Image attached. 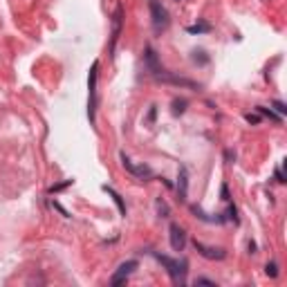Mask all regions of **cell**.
<instances>
[{"mask_svg": "<svg viewBox=\"0 0 287 287\" xmlns=\"http://www.w3.org/2000/svg\"><path fill=\"white\" fill-rule=\"evenodd\" d=\"M97 79H99V61L92 63L88 74V119L94 123L97 119Z\"/></svg>", "mask_w": 287, "mask_h": 287, "instance_id": "1", "label": "cell"}, {"mask_svg": "<svg viewBox=\"0 0 287 287\" xmlns=\"http://www.w3.org/2000/svg\"><path fill=\"white\" fill-rule=\"evenodd\" d=\"M153 256L160 261L162 265L166 267V272L171 274V278L175 283H184V276H186V263L184 261H175V258H169V256H162V253H153Z\"/></svg>", "mask_w": 287, "mask_h": 287, "instance_id": "2", "label": "cell"}, {"mask_svg": "<svg viewBox=\"0 0 287 287\" xmlns=\"http://www.w3.org/2000/svg\"><path fill=\"white\" fill-rule=\"evenodd\" d=\"M150 18H153L155 31H162L169 27V12H166L164 5L157 3V0H150Z\"/></svg>", "mask_w": 287, "mask_h": 287, "instance_id": "3", "label": "cell"}, {"mask_svg": "<svg viewBox=\"0 0 287 287\" xmlns=\"http://www.w3.org/2000/svg\"><path fill=\"white\" fill-rule=\"evenodd\" d=\"M139 267V263L137 261H126V263H121L117 267V272L112 274V278H110V285L112 287H117V285H123L128 280V276H131L135 269Z\"/></svg>", "mask_w": 287, "mask_h": 287, "instance_id": "4", "label": "cell"}, {"mask_svg": "<svg viewBox=\"0 0 287 287\" xmlns=\"http://www.w3.org/2000/svg\"><path fill=\"white\" fill-rule=\"evenodd\" d=\"M119 157H121V164H123V169H126L131 175L135 177H139V180H146V177H153V171H150V166H137V164H133L131 162V157H128L126 153H119Z\"/></svg>", "mask_w": 287, "mask_h": 287, "instance_id": "5", "label": "cell"}, {"mask_svg": "<svg viewBox=\"0 0 287 287\" xmlns=\"http://www.w3.org/2000/svg\"><path fill=\"white\" fill-rule=\"evenodd\" d=\"M121 27H123V7L117 5L115 14H112V36H110V54H115V47H117V41L121 36Z\"/></svg>", "mask_w": 287, "mask_h": 287, "instance_id": "6", "label": "cell"}, {"mask_svg": "<svg viewBox=\"0 0 287 287\" xmlns=\"http://www.w3.org/2000/svg\"><path fill=\"white\" fill-rule=\"evenodd\" d=\"M171 247L173 251H184V247H186V234H184V229L180 225H171Z\"/></svg>", "mask_w": 287, "mask_h": 287, "instance_id": "7", "label": "cell"}, {"mask_svg": "<svg viewBox=\"0 0 287 287\" xmlns=\"http://www.w3.org/2000/svg\"><path fill=\"white\" fill-rule=\"evenodd\" d=\"M196 249L200 253H202L204 258H209V261H222V258L227 256V251L225 249H213V247H204L202 242H198L196 240Z\"/></svg>", "mask_w": 287, "mask_h": 287, "instance_id": "8", "label": "cell"}, {"mask_svg": "<svg viewBox=\"0 0 287 287\" xmlns=\"http://www.w3.org/2000/svg\"><path fill=\"white\" fill-rule=\"evenodd\" d=\"M186 188H188V175L186 169L180 166V175H177V196H180V200H186Z\"/></svg>", "mask_w": 287, "mask_h": 287, "instance_id": "9", "label": "cell"}, {"mask_svg": "<svg viewBox=\"0 0 287 287\" xmlns=\"http://www.w3.org/2000/svg\"><path fill=\"white\" fill-rule=\"evenodd\" d=\"M104 191H106V193H108V196H110L112 200H115V204L119 207V213H121L123 218H126V204H123V198L119 196V193H117L112 186H108V184H104Z\"/></svg>", "mask_w": 287, "mask_h": 287, "instance_id": "10", "label": "cell"}, {"mask_svg": "<svg viewBox=\"0 0 287 287\" xmlns=\"http://www.w3.org/2000/svg\"><path fill=\"white\" fill-rule=\"evenodd\" d=\"M209 29H211V25H209V23H200V25H191V27H186L188 34H202V31H209Z\"/></svg>", "mask_w": 287, "mask_h": 287, "instance_id": "11", "label": "cell"}, {"mask_svg": "<svg viewBox=\"0 0 287 287\" xmlns=\"http://www.w3.org/2000/svg\"><path fill=\"white\" fill-rule=\"evenodd\" d=\"M184 110H186V101H184V99H175V101H173V115H182Z\"/></svg>", "mask_w": 287, "mask_h": 287, "instance_id": "12", "label": "cell"}, {"mask_svg": "<svg viewBox=\"0 0 287 287\" xmlns=\"http://www.w3.org/2000/svg\"><path fill=\"white\" fill-rule=\"evenodd\" d=\"M265 274L276 278V276H278V265H276V263H267V265H265Z\"/></svg>", "mask_w": 287, "mask_h": 287, "instance_id": "13", "label": "cell"}, {"mask_svg": "<svg viewBox=\"0 0 287 287\" xmlns=\"http://www.w3.org/2000/svg\"><path fill=\"white\" fill-rule=\"evenodd\" d=\"M157 211H160L162 218H166V215H169V204H166L164 200H157Z\"/></svg>", "mask_w": 287, "mask_h": 287, "instance_id": "14", "label": "cell"}, {"mask_svg": "<svg viewBox=\"0 0 287 287\" xmlns=\"http://www.w3.org/2000/svg\"><path fill=\"white\" fill-rule=\"evenodd\" d=\"M256 110H258V112H263V115H267L269 119H274V121H280V117H276V115H274V112H272V110H267V108H263V106H258V108H256Z\"/></svg>", "mask_w": 287, "mask_h": 287, "instance_id": "15", "label": "cell"}, {"mask_svg": "<svg viewBox=\"0 0 287 287\" xmlns=\"http://www.w3.org/2000/svg\"><path fill=\"white\" fill-rule=\"evenodd\" d=\"M274 108L278 110V115H287V108H285L283 101H274Z\"/></svg>", "mask_w": 287, "mask_h": 287, "instance_id": "16", "label": "cell"}, {"mask_svg": "<svg viewBox=\"0 0 287 287\" xmlns=\"http://www.w3.org/2000/svg\"><path fill=\"white\" fill-rule=\"evenodd\" d=\"M196 285H213L215 287V280H209V278H198Z\"/></svg>", "mask_w": 287, "mask_h": 287, "instance_id": "17", "label": "cell"}, {"mask_svg": "<svg viewBox=\"0 0 287 287\" xmlns=\"http://www.w3.org/2000/svg\"><path fill=\"white\" fill-rule=\"evenodd\" d=\"M222 200L229 202V188H227V184H222Z\"/></svg>", "mask_w": 287, "mask_h": 287, "instance_id": "18", "label": "cell"}, {"mask_svg": "<svg viewBox=\"0 0 287 287\" xmlns=\"http://www.w3.org/2000/svg\"><path fill=\"white\" fill-rule=\"evenodd\" d=\"M245 119H247L249 123H258V121H261V119H258L256 115H245Z\"/></svg>", "mask_w": 287, "mask_h": 287, "instance_id": "19", "label": "cell"}, {"mask_svg": "<svg viewBox=\"0 0 287 287\" xmlns=\"http://www.w3.org/2000/svg\"><path fill=\"white\" fill-rule=\"evenodd\" d=\"M155 112H157V110H155V106H153V108H150V115H148V123L155 121Z\"/></svg>", "mask_w": 287, "mask_h": 287, "instance_id": "20", "label": "cell"}, {"mask_svg": "<svg viewBox=\"0 0 287 287\" xmlns=\"http://www.w3.org/2000/svg\"><path fill=\"white\" fill-rule=\"evenodd\" d=\"M276 177H278V182H285V177H283V171H280V169L276 171Z\"/></svg>", "mask_w": 287, "mask_h": 287, "instance_id": "21", "label": "cell"}]
</instances>
